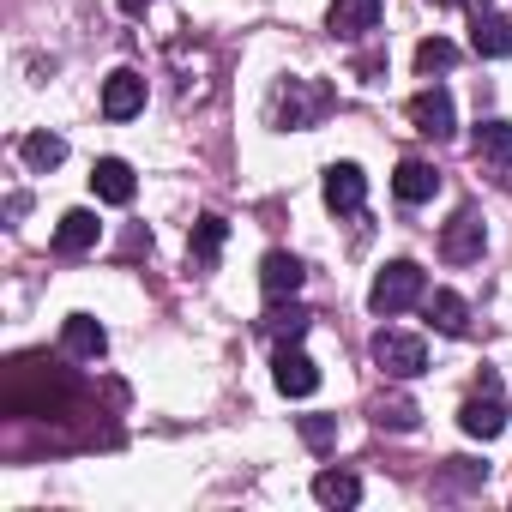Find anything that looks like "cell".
Returning <instances> with one entry per match:
<instances>
[{"mask_svg":"<svg viewBox=\"0 0 512 512\" xmlns=\"http://www.w3.org/2000/svg\"><path fill=\"white\" fill-rule=\"evenodd\" d=\"M446 476H452L458 488H482V482H488V464H476V458H446Z\"/></svg>","mask_w":512,"mask_h":512,"instance_id":"26","label":"cell"},{"mask_svg":"<svg viewBox=\"0 0 512 512\" xmlns=\"http://www.w3.org/2000/svg\"><path fill=\"white\" fill-rule=\"evenodd\" d=\"M482 247H488V235H482V217L464 205V211H452V223L440 229V253L452 266H470V260H482Z\"/></svg>","mask_w":512,"mask_h":512,"instance_id":"7","label":"cell"},{"mask_svg":"<svg viewBox=\"0 0 512 512\" xmlns=\"http://www.w3.org/2000/svg\"><path fill=\"white\" fill-rule=\"evenodd\" d=\"M410 121H416V133H428V139H452V133H458L452 91H446V85H428V91H416V97H410Z\"/></svg>","mask_w":512,"mask_h":512,"instance_id":"6","label":"cell"},{"mask_svg":"<svg viewBox=\"0 0 512 512\" xmlns=\"http://www.w3.org/2000/svg\"><path fill=\"white\" fill-rule=\"evenodd\" d=\"M392 193H398L404 205H428V199L440 193V175H434V163H422V157H404V163H398V175H392Z\"/></svg>","mask_w":512,"mask_h":512,"instance_id":"15","label":"cell"},{"mask_svg":"<svg viewBox=\"0 0 512 512\" xmlns=\"http://www.w3.org/2000/svg\"><path fill=\"white\" fill-rule=\"evenodd\" d=\"M452 61H458V49H452L446 37H428V43L416 49V73H446Z\"/></svg>","mask_w":512,"mask_h":512,"instance_id":"24","label":"cell"},{"mask_svg":"<svg viewBox=\"0 0 512 512\" xmlns=\"http://www.w3.org/2000/svg\"><path fill=\"white\" fill-rule=\"evenodd\" d=\"M272 386H278L284 398H314V392H320V368H314V356L296 350V344H278V356H272Z\"/></svg>","mask_w":512,"mask_h":512,"instance_id":"5","label":"cell"},{"mask_svg":"<svg viewBox=\"0 0 512 512\" xmlns=\"http://www.w3.org/2000/svg\"><path fill=\"white\" fill-rule=\"evenodd\" d=\"M422 308H428V326L440 338H464L470 332V308H464L458 290H434V296H422Z\"/></svg>","mask_w":512,"mask_h":512,"instance_id":"16","label":"cell"},{"mask_svg":"<svg viewBox=\"0 0 512 512\" xmlns=\"http://www.w3.org/2000/svg\"><path fill=\"white\" fill-rule=\"evenodd\" d=\"M61 350H67V356H79V362H97V356L109 350L103 320H91V314H67V326H61Z\"/></svg>","mask_w":512,"mask_h":512,"instance_id":"13","label":"cell"},{"mask_svg":"<svg viewBox=\"0 0 512 512\" xmlns=\"http://www.w3.org/2000/svg\"><path fill=\"white\" fill-rule=\"evenodd\" d=\"M145 7H151V0H121V13H133V19H139Z\"/></svg>","mask_w":512,"mask_h":512,"instance_id":"27","label":"cell"},{"mask_svg":"<svg viewBox=\"0 0 512 512\" xmlns=\"http://www.w3.org/2000/svg\"><path fill=\"white\" fill-rule=\"evenodd\" d=\"M458 428H464L470 440H500V428H506V398H500V380H494V374H482V386L464 398Z\"/></svg>","mask_w":512,"mask_h":512,"instance_id":"2","label":"cell"},{"mask_svg":"<svg viewBox=\"0 0 512 512\" xmlns=\"http://www.w3.org/2000/svg\"><path fill=\"white\" fill-rule=\"evenodd\" d=\"M320 193H326V205H332L338 217H350V211L368 205V175H362L356 163H332L326 181H320Z\"/></svg>","mask_w":512,"mask_h":512,"instance_id":"8","label":"cell"},{"mask_svg":"<svg viewBox=\"0 0 512 512\" xmlns=\"http://www.w3.org/2000/svg\"><path fill=\"white\" fill-rule=\"evenodd\" d=\"M374 422L392 428V434H410V428H416V404H410V398H380V404H374Z\"/></svg>","mask_w":512,"mask_h":512,"instance_id":"23","label":"cell"},{"mask_svg":"<svg viewBox=\"0 0 512 512\" xmlns=\"http://www.w3.org/2000/svg\"><path fill=\"white\" fill-rule=\"evenodd\" d=\"M326 25H332V37H368L380 25V0H332Z\"/></svg>","mask_w":512,"mask_h":512,"instance_id":"14","label":"cell"},{"mask_svg":"<svg viewBox=\"0 0 512 512\" xmlns=\"http://www.w3.org/2000/svg\"><path fill=\"white\" fill-rule=\"evenodd\" d=\"M374 362L392 374V380H416L422 368H428V350H422V338H410V332H380L374 338Z\"/></svg>","mask_w":512,"mask_h":512,"instance_id":"4","label":"cell"},{"mask_svg":"<svg viewBox=\"0 0 512 512\" xmlns=\"http://www.w3.org/2000/svg\"><path fill=\"white\" fill-rule=\"evenodd\" d=\"M19 157H25L31 169H55V163L67 157V139H61V133H25V139H19Z\"/></svg>","mask_w":512,"mask_h":512,"instance_id":"22","label":"cell"},{"mask_svg":"<svg viewBox=\"0 0 512 512\" xmlns=\"http://www.w3.org/2000/svg\"><path fill=\"white\" fill-rule=\"evenodd\" d=\"M470 49L482 55V61H512V19H500V13H470Z\"/></svg>","mask_w":512,"mask_h":512,"instance_id":"10","label":"cell"},{"mask_svg":"<svg viewBox=\"0 0 512 512\" xmlns=\"http://www.w3.org/2000/svg\"><path fill=\"white\" fill-rule=\"evenodd\" d=\"M145 109V79L133 73V67H115L109 79H103V115L109 121H133Z\"/></svg>","mask_w":512,"mask_h":512,"instance_id":"9","label":"cell"},{"mask_svg":"<svg viewBox=\"0 0 512 512\" xmlns=\"http://www.w3.org/2000/svg\"><path fill=\"white\" fill-rule=\"evenodd\" d=\"M326 91L320 85H308V79H290V85H278V97H272V127H308L314 115H326Z\"/></svg>","mask_w":512,"mask_h":512,"instance_id":"3","label":"cell"},{"mask_svg":"<svg viewBox=\"0 0 512 512\" xmlns=\"http://www.w3.org/2000/svg\"><path fill=\"white\" fill-rule=\"evenodd\" d=\"M446 7H452V0H446ZM464 7H470V13H482V7H488V0H464Z\"/></svg>","mask_w":512,"mask_h":512,"instance_id":"28","label":"cell"},{"mask_svg":"<svg viewBox=\"0 0 512 512\" xmlns=\"http://www.w3.org/2000/svg\"><path fill=\"white\" fill-rule=\"evenodd\" d=\"M422 296H428V278H422V266H416V260H386V266L374 272V284H368V308H374L380 320H392V314L416 308Z\"/></svg>","mask_w":512,"mask_h":512,"instance_id":"1","label":"cell"},{"mask_svg":"<svg viewBox=\"0 0 512 512\" xmlns=\"http://www.w3.org/2000/svg\"><path fill=\"white\" fill-rule=\"evenodd\" d=\"M91 193H97L103 205H133L139 181H133V169H127L121 157H97V169H91Z\"/></svg>","mask_w":512,"mask_h":512,"instance_id":"12","label":"cell"},{"mask_svg":"<svg viewBox=\"0 0 512 512\" xmlns=\"http://www.w3.org/2000/svg\"><path fill=\"white\" fill-rule=\"evenodd\" d=\"M223 241H229V223H223V217H199V223H193V235H187V260H193V272H211V266H217Z\"/></svg>","mask_w":512,"mask_h":512,"instance_id":"18","label":"cell"},{"mask_svg":"<svg viewBox=\"0 0 512 512\" xmlns=\"http://www.w3.org/2000/svg\"><path fill=\"white\" fill-rule=\"evenodd\" d=\"M302 260L296 253H284V247H272L266 260H260V290H266V302H284V296H296L302 290Z\"/></svg>","mask_w":512,"mask_h":512,"instance_id":"11","label":"cell"},{"mask_svg":"<svg viewBox=\"0 0 512 512\" xmlns=\"http://www.w3.org/2000/svg\"><path fill=\"white\" fill-rule=\"evenodd\" d=\"M314 500L320 506H356L362 500V476L356 470H320L314 476Z\"/></svg>","mask_w":512,"mask_h":512,"instance_id":"20","label":"cell"},{"mask_svg":"<svg viewBox=\"0 0 512 512\" xmlns=\"http://www.w3.org/2000/svg\"><path fill=\"white\" fill-rule=\"evenodd\" d=\"M97 235H103V223H97V211H67L61 223H55V253H91L97 247Z\"/></svg>","mask_w":512,"mask_h":512,"instance_id":"17","label":"cell"},{"mask_svg":"<svg viewBox=\"0 0 512 512\" xmlns=\"http://www.w3.org/2000/svg\"><path fill=\"white\" fill-rule=\"evenodd\" d=\"M302 440L314 452H332L338 446V416H302Z\"/></svg>","mask_w":512,"mask_h":512,"instance_id":"25","label":"cell"},{"mask_svg":"<svg viewBox=\"0 0 512 512\" xmlns=\"http://www.w3.org/2000/svg\"><path fill=\"white\" fill-rule=\"evenodd\" d=\"M308 326H314V314H308V308H296V296H284V302H272V308H266V332H272V344H302V338H308Z\"/></svg>","mask_w":512,"mask_h":512,"instance_id":"19","label":"cell"},{"mask_svg":"<svg viewBox=\"0 0 512 512\" xmlns=\"http://www.w3.org/2000/svg\"><path fill=\"white\" fill-rule=\"evenodd\" d=\"M476 157L506 169V163H512V121H482V127H476Z\"/></svg>","mask_w":512,"mask_h":512,"instance_id":"21","label":"cell"}]
</instances>
